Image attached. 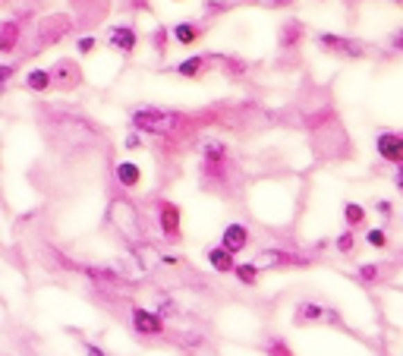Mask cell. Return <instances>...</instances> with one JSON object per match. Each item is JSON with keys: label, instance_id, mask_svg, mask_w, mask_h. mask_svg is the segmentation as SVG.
Masks as SVG:
<instances>
[{"label": "cell", "instance_id": "cell-1", "mask_svg": "<svg viewBox=\"0 0 403 356\" xmlns=\"http://www.w3.org/2000/svg\"><path fill=\"white\" fill-rule=\"evenodd\" d=\"M130 126L151 139H177L189 133L192 117L186 110L161 108V104H139L130 110Z\"/></svg>", "mask_w": 403, "mask_h": 356}, {"label": "cell", "instance_id": "cell-2", "mask_svg": "<svg viewBox=\"0 0 403 356\" xmlns=\"http://www.w3.org/2000/svg\"><path fill=\"white\" fill-rule=\"evenodd\" d=\"M230 171H233V158H230V149L227 142L221 139H208L202 145V171H198V180L205 189H218V192H227V183H230Z\"/></svg>", "mask_w": 403, "mask_h": 356}, {"label": "cell", "instance_id": "cell-3", "mask_svg": "<svg viewBox=\"0 0 403 356\" xmlns=\"http://www.w3.org/2000/svg\"><path fill=\"white\" fill-rule=\"evenodd\" d=\"M108 224L114 227L120 237H126L130 243H145V218L142 208L130 199V192L114 196L108 202Z\"/></svg>", "mask_w": 403, "mask_h": 356}, {"label": "cell", "instance_id": "cell-4", "mask_svg": "<svg viewBox=\"0 0 403 356\" xmlns=\"http://www.w3.org/2000/svg\"><path fill=\"white\" fill-rule=\"evenodd\" d=\"M76 16L69 13H48L38 19L35 26V51H44V48H57L76 32Z\"/></svg>", "mask_w": 403, "mask_h": 356}, {"label": "cell", "instance_id": "cell-5", "mask_svg": "<svg viewBox=\"0 0 403 356\" xmlns=\"http://www.w3.org/2000/svg\"><path fill=\"white\" fill-rule=\"evenodd\" d=\"M48 69H51L54 92L69 95V92H76V89H83L85 85V69H83V63H79V57H57Z\"/></svg>", "mask_w": 403, "mask_h": 356}, {"label": "cell", "instance_id": "cell-6", "mask_svg": "<svg viewBox=\"0 0 403 356\" xmlns=\"http://www.w3.org/2000/svg\"><path fill=\"white\" fill-rule=\"evenodd\" d=\"M155 218H157V230L167 243H180L183 240V205L173 199H155Z\"/></svg>", "mask_w": 403, "mask_h": 356}, {"label": "cell", "instance_id": "cell-7", "mask_svg": "<svg viewBox=\"0 0 403 356\" xmlns=\"http://www.w3.org/2000/svg\"><path fill=\"white\" fill-rule=\"evenodd\" d=\"M315 44L325 54L343 57V60H359V57H366V44L356 42V38H347V35H337V32H318L315 35Z\"/></svg>", "mask_w": 403, "mask_h": 356}, {"label": "cell", "instance_id": "cell-8", "mask_svg": "<svg viewBox=\"0 0 403 356\" xmlns=\"http://www.w3.org/2000/svg\"><path fill=\"white\" fill-rule=\"evenodd\" d=\"M252 262L261 268V271H271V268H309L312 265L309 255L293 253V249H277V246L259 249V255H255Z\"/></svg>", "mask_w": 403, "mask_h": 356}, {"label": "cell", "instance_id": "cell-9", "mask_svg": "<svg viewBox=\"0 0 403 356\" xmlns=\"http://www.w3.org/2000/svg\"><path fill=\"white\" fill-rule=\"evenodd\" d=\"M130 328L136 331L139 337H164L167 334V322L161 319V315L155 312V309L148 306H139V303H132L130 306Z\"/></svg>", "mask_w": 403, "mask_h": 356}, {"label": "cell", "instance_id": "cell-10", "mask_svg": "<svg viewBox=\"0 0 403 356\" xmlns=\"http://www.w3.org/2000/svg\"><path fill=\"white\" fill-rule=\"evenodd\" d=\"M139 28H136V22H117V26H110L108 28V35H104V44H108L114 54H120V57H132L139 51Z\"/></svg>", "mask_w": 403, "mask_h": 356}, {"label": "cell", "instance_id": "cell-11", "mask_svg": "<svg viewBox=\"0 0 403 356\" xmlns=\"http://www.w3.org/2000/svg\"><path fill=\"white\" fill-rule=\"evenodd\" d=\"M321 322H337V312L318 300H300L293 306V328H312Z\"/></svg>", "mask_w": 403, "mask_h": 356}, {"label": "cell", "instance_id": "cell-12", "mask_svg": "<svg viewBox=\"0 0 403 356\" xmlns=\"http://www.w3.org/2000/svg\"><path fill=\"white\" fill-rule=\"evenodd\" d=\"M214 63H218V54H189V57H183L180 63H173L171 73L180 76V79H189V83H196V79H202V76L212 73Z\"/></svg>", "mask_w": 403, "mask_h": 356}, {"label": "cell", "instance_id": "cell-13", "mask_svg": "<svg viewBox=\"0 0 403 356\" xmlns=\"http://www.w3.org/2000/svg\"><path fill=\"white\" fill-rule=\"evenodd\" d=\"M22 42H26V26H22V19H16V16L0 19V57L19 54Z\"/></svg>", "mask_w": 403, "mask_h": 356}, {"label": "cell", "instance_id": "cell-14", "mask_svg": "<svg viewBox=\"0 0 403 356\" xmlns=\"http://www.w3.org/2000/svg\"><path fill=\"white\" fill-rule=\"evenodd\" d=\"M375 155L381 158L384 164L400 167V164H403V133L381 130V133L375 136Z\"/></svg>", "mask_w": 403, "mask_h": 356}, {"label": "cell", "instance_id": "cell-15", "mask_svg": "<svg viewBox=\"0 0 403 356\" xmlns=\"http://www.w3.org/2000/svg\"><path fill=\"white\" fill-rule=\"evenodd\" d=\"M79 271L89 278L95 287H104V290H126L130 287V278H123L120 271L108 265H79Z\"/></svg>", "mask_w": 403, "mask_h": 356}, {"label": "cell", "instance_id": "cell-16", "mask_svg": "<svg viewBox=\"0 0 403 356\" xmlns=\"http://www.w3.org/2000/svg\"><path fill=\"white\" fill-rule=\"evenodd\" d=\"M205 35H208V26L198 19H180L171 26V38L177 48H196Z\"/></svg>", "mask_w": 403, "mask_h": 356}, {"label": "cell", "instance_id": "cell-17", "mask_svg": "<svg viewBox=\"0 0 403 356\" xmlns=\"http://www.w3.org/2000/svg\"><path fill=\"white\" fill-rule=\"evenodd\" d=\"M249 243H252V230H249L243 221H230V224L221 230V246H224L227 253H233V255L246 253Z\"/></svg>", "mask_w": 403, "mask_h": 356}, {"label": "cell", "instance_id": "cell-18", "mask_svg": "<svg viewBox=\"0 0 403 356\" xmlns=\"http://www.w3.org/2000/svg\"><path fill=\"white\" fill-rule=\"evenodd\" d=\"M142 180H145L142 167H139L136 161H130V158H123V161H117L114 164V183L123 192H130V196L142 189Z\"/></svg>", "mask_w": 403, "mask_h": 356}, {"label": "cell", "instance_id": "cell-19", "mask_svg": "<svg viewBox=\"0 0 403 356\" xmlns=\"http://www.w3.org/2000/svg\"><path fill=\"white\" fill-rule=\"evenodd\" d=\"M302 38H306V26H302V19L280 22V28H277V48L280 51H296L302 44Z\"/></svg>", "mask_w": 403, "mask_h": 356}, {"label": "cell", "instance_id": "cell-20", "mask_svg": "<svg viewBox=\"0 0 403 356\" xmlns=\"http://www.w3.org/2000/svg\"><path fill=\"white\" fill-rule=\"evenodd\" d=\"M22 89L32 92V95H51L54 83H51V69L48 67H32L22 76Z\"/></svg>", "mask_w": 403, "mask_h": 356}, {"label": "cell", "instance_id": "cell-21", "mask_svg": "<svg viewBox=\"0 0 403 356\" xmlns=\"http://www.w3.org/2000/svg\"><path fill=\"white\" fill-rule=\"evenodd\" d=\"M205 262H208V268H212L214 274H233V268H237V255L227 253L221 243L205 249Z\"/></svg>", "mask_w": 403, "mask_h": 356}, {"label": "cell", "instance_id": "cell-22", "mask_svg": "<svg viewBox=\"0 0 403 356\" xmlns=\"http://www.w3.org/2000/svg\"><path fill=\"white\" fill-rule=\"evenodd\" d=\"M341 214H343V224H347L350 230H362L366 221H369V208L362 205V202H343Z\"/></svg>", "mask_w": 403, "mask_h": 356}, {"label": "cell", "instance_id": "cell-23", "mask_svg": "<svg viewBox=\"0 0 403 356\" xmlns=\"http://www.w3.org/2000/svg\"><path fill=\"white\" fill-rule=\"evenodd\" d=\"M218 63H221V73H224L227 79H243V76L249 73V63L239 54H218Z\"/></svg>", "mask_w": 403, "mask_h": 356}, {"label": "cell", "instance_id": "cell-24", "mask_svg": "<svg viewBox=\"0 0 403 356\" xmlns=\"http://www.w3.org/2000/svg\"><path fill=\"white\" fill-rule=\"evenodd\" d=\"M233 278H237L239 287H259L261 268L255 265V262H237V268H233Z\"/></svg>", "mask_w": 403, "mask_h": 356}, {"label": "cell", "instance_id": "cell-25", "mask_svg": "<svg viewBox=\"0 0 403 356\" xmlns=\"http://www.w3.org/2000/svg\"><path fill=\"white\" fill-rule=\"evenodd\" d=\"M173 44L171 38V26H155V32H151V48H155V54L164 60L167 57V48Z\"/></svg>", "mask_w": 403, "mask_h": 356}, {"label": "cell", "instance_id": "cell-26", "mask_svg": "<svg viewBox=\"0 0 403 356\" xmlns=\"http://www.w3.org/2000/svg\"><path fill=\"white\" fill-rule=\"evenodd\" d=\"M98 44H101V38L92 32H83V35H76V54L79 57H92L98 51Z\"/></svg>", "mask_w": 403, "mask_h": 356}, {"label": "cell", "instance_id": "cell-27", "mask_svg": "<svg viewBox=\"0 0 403 356\" xmlns=\"http://www.w3.org/2000/svg\"><path fill=\"white\" fill-rule=\"evenodd\" d=\"M366 243H369L372 249H388L391 246V237H388V230L384 227H366Z\"/></svg>", "mask_w": 403, "mask_h": 356}, {"label": "cell", "instance_id": "cell-28", "mask_svg": "<svg viewBox=\"0 0 403 356\" xmlns=\"http://www.w3.org/2000/svg\"><path fill=\"white\" fill-rule=\"evenodd\" d=\"M334 249L341 255H353L356 253V230H343V233H337V240H334Z\"/></svg>", "mask_w": 403, "mask_h": 356}, {"label": "cell", "instance_id": "cell-29", "mask_svg": "<svg viewBox=\"0 0 403 356\" xmlns=\"http://www.w3.org/2000/svg\"><path fill=\"white\" fill-rule=\"evenodd\" d=\"M265 356H296L293 347H290L284 337H268L265 341Z\"/></svg>", "mask_w": 403, "mask_h": 356}, {"label": "cell", "instance_id": "cell-30", "mask_svg": "<svg viewBox=\"0 0 403 356\" xmlns=\"http://www.w3.org/2000/svg\"><path fill=\"white\" fill-rule=\"evenodd\" d=\"M356 278H359L362 284H378L381 281V268H378L375 262H366V265L356 268Z\"/></svg>", "mask_w": 403, "mask_h": 356}, {"label": "cell", "instance_id": "cell-31", "mask_svg": "<svg viewBox=\"0 0 403 356\" xmlns=\"http://www.w3.org/2000/svg\"><path fill=\"white\" fill-rule=\"evenodd\" d=\"M16 73H19V67H16V63H0V92L13 83Z\"/></svg>", "mask_w": 403, "mask_h": 356}, {"label": "cell", "instance_id": "cell-32", "mask_svg": "<svg viewBox=\"0 0 403 356\" xmlns=\"http://www.w3.org/2000/svg\"><path fill=\"white\" fill-rule=\"evenodd\" d=\"M375 212H378V218L388 224V221L394 218V202H391V199H378L375 202Z\"/></svg>", "mask_w": 403, "mask_h": 356}, {"label": "cell", "instance_id": "cell-33", "mask_svg": "<svg viewBox=\"0 0 403 356\" xmlns=\"http://www.w3.org/2000/svg\"><path fill=\"white\" fill-rule=\"evenodd\" d=\"M227 10H230V0H208V3H205V13H208V16L227 13Z\"/></svg>", "mask_w": 403, "mask_h": 356}, {"label": "cell", "instance_id": "cell-34", "mask_svg": "<svg viewBox=\"0 0 403 356\" xmlns=\"http://www.w3.org/2000/svg\"><path fill=\"white\" fill-rule=\"evenodd\" d=\"M155 312L161 315V319H173V315H180V306H177V303H173V300H164V303H161V306L155 309Z\"/></svg>", "mask_w": 403, "mask_h": 356}, {"label": "cell", "instance_id": "cell-35", "mask_svg": "<svg viewBox=\"0 0 403 356\" xmlns=\"http://www.w3.org/2000/svg\"><path fill=\"white\" fill-rule=\"evenodd\" d=\"M123 149H142V133H126V139H123Z\"/></svg>", "mask_w": 403, "mask_h": 356}, {"label": "cell", "instance_id": "cell-36", "mask_svg": "<svg viewBox=\"0 0 403 356\" xmlns=\"http://www.w3.org/2000/svg\"><path fill=\"white\" fill-rule=\"evenodd\" d=\"M388 44H391V51H400V54H403V28H397V32L391 35Z\"/></svg>", "mask_w": 403, "mask_h": 356}, {"label": "cell", "instance_id": "cell-37", "mask_svg": "<svg viewBox=\"0 0 403 356\" xmlns=\"http://www.w3.org/2000/svg\"><path fill=\"white\" fill-rule=\"evenodd\" d=\"M394 189L403 196V164H400V167H394Z\"/></svg>", "mask_w": 403, "mask_h": 356}, {"label": "cell", "instance_id": "cell-38", "mask_svg": "<svg viewBox=\"0 0 403 356\" xmlns=\"http://www.w3.org/2000/svg\"><path fill=\"white\" fill-rule=\"evenodd\" d=\"M85 356H108V350L98 347V344H85Z\"/></svg>", "mask_w": 403, "mask_h": 356}, {"label": "cell", "instance_id": "cell-39", "mask_svg": "<svg viewBox=\"0 0 403 356\" xmlns=\"http://www.w3.org/2000/svg\"><path fill=\"white\" fill-rule=\"evenodd\" d=\"M268 7H274V10H287V7H293L296 0H265Z\"/></svg>", "mask_w": 403, "mask_h": 356}, {"label": "cell", "instance_id": "cell-40", "mask_svg": "<svg viewBox=\"0 0 403 356\" xmlns=\"http://www.w3.org/2000/svg\"><path fill=\"white\" fill-rule=\"evenodd\" d=\"M69 3H73V7H83V3H89V0H69Z\"/></svg>", "mask_w": 403, "mask_h": 356}, {"label": "cell", "instance_id": "cell-41", "mask_svg": "<svg viewBox=\"0 0 403 356\" xmlns=\"http://www.w3.org/2000/svg\"><path fill=\"white\" fill-rule=\"evenodd\" d=\"M173 3H183V0H173Z\"/></svg>", "mask_w": 403, "mask_h": 356}, {"label": "cell", "instance_id": "cell-42", "mask_svg": "<svg viewBox=\"0 0 403 356\" xmlns=\"http://www.w3.org/2000/svg\"><path fill=\"white\" fill-rule=\"evenodd\" d=\"M394 3H403V0H394Z\"/></svg>", "mask_w": 403, "mask_h": 356}]
</instances>
